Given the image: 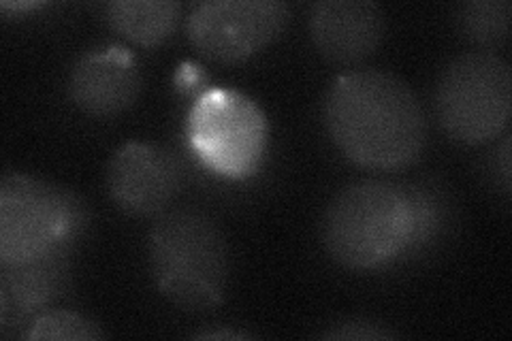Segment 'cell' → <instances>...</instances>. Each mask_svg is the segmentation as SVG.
<instances>
[{
  "label": "cell",
  "mask_w": 512,
  "mask_h": 341,
  "mask_svg": "<svg viewBox=\"0 0 512 341\" xmlns=\"http://www.w3.org/2000/svg\"><path fill=\"white\" fill-rule=\"evenodd\" d=\"M67 243L54 248L35 261L7 265L0 273V320L3 329L13 327L35 314H43L54 299L67 288L69 258Z\"/></svg>",
  "instance_id": "11"
},
{
  "label": "cell",
  "mask_w": 512,
  "mask_h": 341,
  "mask_svg": "<svg viewBox=\"0 0 512 341\" xmlns=\"http://www.w3.org/2000/svg\"><path fill=\"white\" fill-rule=\"evenodd\" d=\"M148 261L160 295L182 312H212L227 295L229 243L203 209L173 207L156 216L148 233Z\"/></svg>",
  "instance_id": "2"
},
{
  "label": "cell",
  "mask_w": 512,
  "mask_h": 341,
  "mask_svg": "<svg viewBox=\"0 0 512 341\" xmlns=\"http://www.w3.org/2000/svg\"><path fill=\"white\" fill-rule=\"evenodd\" d=\"M327 131L342 154L365 169L399 171L419 160L427 120L408 81L382 69L348 71L325 99Z\"/></svg>",
  "instance_id": "1"
},
{
  "label": "cell",
  "mask_w": 512,
  "mask_h": 341,
  "mask_svg": "<svg viewBox=\"0 0 512 341\" xmlns=\"http://www.w3.org/2000/svg\"><path fill=\"white\" fill-rule=\"evenodd\" d=\"M412 188L363 180L342 188L323 218V243L346 269H378L402 254L414 235Z\"/></svg>",
  "instance_id": "3"
},
{
  "label": "cell",
  "mask_w": 512,
  "mask_h": 341,
  "mask_svg": "<svg viewBox=\"0 0 512 341\" xmlns=\"http://www.w3.org/2000/svg\"><path fill=\"white\" fill-rule=\"evenodd\" d=\"M442 131L468 145L498 137L512 111L510 64L495 52H466L446 64L436 86Z\"/></svg>",
  "instance_id": "5"
},
{
  "label": "cell",
  "mask_w": 512,
  "mask_h": 341,
  "mask_svg": "<svg viewBox=\"0 0 512 341\" xmlns=\"http://www.w3.org/2000/svg\"><path fill=\"white\" fill-rule=\"evenodd\" d=\"M0 7H3L5 11H11V9H15V11H26V9H37V7H41V3H0Z\"/></svg>",
  "instance_id": "18"
},
{
  "label": "cell",
  "mask_w": 512,
  "mask_h": 341,
  "mask_svg": "<svg viewBox=\"0 0 512 341\" xmlns=\"http://www.w3.org/2000/svg\"><path fill=\"white\" fill-rule=\"evenodd\" d=\"M26 339H52V341H99L107 333L94 320L69 312V310H45L28 324Z\"/></svg>",
  "instance_id": "14"
},
{
  "label": "cell",
  "mask_w": 512,
  "mask_h": 341,
  "mask_svg": "<svg viewBox=\"0 0 512 341\" xmlns=\"http://www.w3.org/2000/svg\"><path fill=\"white\" fill-rule=\"evenodd\" d=\"M498 160H500V173H502V182H504V190L510 192V139L506 137L500 145V152H498Z\"/></svg>",
  "instance_id": "17"
},
{
  "label": "cell",
  "mask_w": 512,
  "mask_h": 341,
  "mask_svg": "<svg viewBox=\"0 0 512 341\" xmlns=\"http://www.w3.org/2000/svg\"><path fill=\"white\" fill-rule=\"evenodd\" d=\"M143 88L135 56L118 45L90 47L69 73V96L94 118H114L133 107Z\"/></svg>",
  "instance_id": "9"
},
{
  "label": "cell",
  "mask_w": 512,
  "mask_h": 341,
  "mask_svg": "<svg viewBox=\"0 0 512 341\" xmlns=\"http://www.w3.org/2000/svg\"><path fill=\"white\" fill-rule=\"evenodd\" d=\"M86 222V203L73 190L7 173L0 182V263L35 261L69 243Z\"/></svg>",
  "instance_id": "4"
},
{
  "label": "cell",
  "mask_w": 512,
  "mask_h": 341,
  "mask_svg": "<svg viewBox=\"0 0 512 341\" xmlns=\"http://www.w3.org/2000/svg\"><path fill=\"white\" fill-rule=\"evenodd\" d=\"M318 337L329 341H384L399 339L402 335L380 320L367 316H348L338 322H331Z\"/></svg>",
  "instance_id": "15"
},
{
  "label": "cell",
  "mask_w": 512,
  "mask_h": 341,
  "mask_svg": "<svg viewBox=\"0 0 512 341\" xmlns=\"http://www.w3.org/2000/svg\"><path fill=\"white\" fill-rule=\"evenodd\" d=\"M192 339H201V341H220V339H229V341H239V339H252L254 335L248 333V331H242V329H203V331H197L190 335Z\"/></svg>",
  "instance_id": "16"
},
{
  "label": "cell",
  "mask_w": 512,
  "mask_h": 341,
  "mask_svg": "<svg viewBox=\"0 0 512 341\" xmlns=\"http://www.w3.org/2000/svg\"><path fill=\"white\" fill-rule=\"evenodd\" d=\"M510 18L512 5L508 0H468L457 7L455 26L478 52H491L508 39Z\"/></svg>",
  "instance_id": "13"
},
{
  "label": "cell",
  "mask_w": 512,
  "mask_h": 341,
  "mask_svg": "<svg viewBox=\"0 0 512 341\" xmlns=\"http://www.w3.org/2000/svg\"><path fill=\"white\" fill-rule=\"evenodd\" d=\"M308 28L320 56L350 67L378 50L387 15L374 0H318L310 9Z\"/></svg>",
  "instance_id": "10"
},
{
  "label": "cell",
  "mask_w": 512,
  "mask_h": 341,
  "mask_svg": "<svg viewBox=\"0 0 512 341\" xmlns=\"http://www.w3.org/2000/svg\"><path fill=\"white\" fill-rule=\"evenodd\" d=\"M180 18L178 0H111L105 5L111 30L139 47H156L169 39Z\"/></svg>",
  "instance_id": "12"
},
{
  "label": "cell",
  "mask_w": 512,
  "mask_h": 341,
  "mask_svg": "<svg viewBox=\"0 0 512 341\" xmlns=\"http://www.w3.org/2000/svg\"><path fill=\"white\" fill-rule=\"evenodd\" d=\"M291 18L282 0H207L190 9L186 35L214 62H239L276 41Z\"/></svg>",
  "instance_id": "7"
},
{
  "label": "cell",
  "mask_w": 512,
  "mask_h": 341,
  "mask_svg": "<svg viewBox=\"0 0 512 341\" xmlns=\"http://www.w3.org/2000/svg\"><path fill=\"white\" fill-rule=\"evenodd\" d=\"M188 137L207 167L227 177H246L263 158L267 122L246 94L210 90L190 111Z\"/></svg>",
  "instance_id": "6"
},
{
  "label": "cell",
  "mask_w": 512,
  "mask_h": 341,
  "mask_svg": "<svg viewBox=\"0 0 512 341\" xmlns=\"http://www.w3.org/2000/svg\"><path fill=\"white\" fill-rule=\"evenodd\" d=\"M105 184L124 214L154 218L171 207L184 186L180 160L160 145L131 141L111 156Z\"/></svg>",
  "instance_id": "8"
}]
</instances>
